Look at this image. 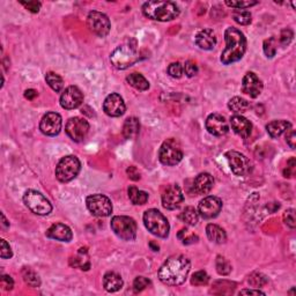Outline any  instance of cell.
<instances>
[{"instance_id": "obj_1", "label": "cell", "mask_w": 296, "mask_h": 296, "mask_svg": "<svg viewBox=\"0 0 296 296\" xmlns=\"http://www.w3.org/2000/svg\"><path fill=\"white\" fill-rule=\"evenodd\" d=\"M191 263L183 255L169 257L159 270V279L167 286H181L188 278Z\"/></svg>"}, {"instance_id": "obj_2", "label": "cell", "mask_w": 296, "mask_h": 296, "mask_svg": "<svg viewBox=\"0 0 296 296\" xmlns=\"http://www.w3.org/2000/svg\"><path fill=\"white\" fill-rule=\"evenodd\" d=\"M226 48L222 51L220 60L224 65H230L241 60L246 51V38L236 28L229 27L225 31Z\"/></svg>"}, {"instance_id": "obj_3", "label": "cell", "mask_w": 296, "mask_h": 296, "mask_svg": "<svg viewBox=\"0 0 296 296\" xmlns=\"http://www.w3.org/2000/svg\"><path fill=\"white\" fill-rule=\"evenodd\" d=\"M138 44L136 39H128L124 44L116 48L110 56L112 66L117 70H126L139 60Z\"/></svg>"}, {"instance_id": "obj_4", "label": "cell", "mask_w": 296, "mask_h": 296, "mask_svg": "<svg viewBox=\"0 0 296 296\" xmlns=\"http://www.w3.org/2000/svg\"><path fill=\"white\" fill-rule=\"evenodd\" d=\"M143 13L151 20L167 22L176 19L181 11L173 2H147L143 5Z\"/></svg>"}, {"instance_id": "obj_5", "label": "cell", "mask_w": 296, "mask_h": 296, "mask_svg": "<svg viewBox=\"0 0 296 296\" xmlns=\"http://www.w3.org/2000/svg\"><path fill=\"white\" fill-rule=\"evenodd\" d=\"M144 224L145 227L151 234L155 235L157 237L165 238L168 237L170 226L163 214L155 208L147 209L144 214Z\"/></svg>"}, {"instance_id": "obj_6", "label": "cell", "mask_w": 296, "mask_h": 296, "mask_svg": "<svg viewBox=\"0 0 296 296\" xmlns=\"http://www.w3.org/2000/svg\"><path fill=\"white\" fill-rule=\"evenodd\" d=\"M81 163L74 155H67L60 159L56 167V177L62 183H68L79 175Z\"/></svg>"}, {"instance_id": "obj_7", "label": "cell", "mask_w": 296, "mask_h": 296, "mask_svg": "<svg viewBox=\"0 0 296 296\" xmlns=\"http://www.w3.org/2000/svg\"><path fill=\"white\" fill-rule=\"evenodd\" d=\"M111 229L123 241H135L137 237V222L132 218L117 216L111 219Z\"/></svg>"}, {"instance_id": "obj_8", "label": "cell", "mask_w": 296, "mask_h": 296, "mask_svg": "<svg viewBox=\"0 0 296 296\" xmlns=\"http://www.w3.org/2000/svg\"><path fill=\"white\" fill-rule=\"evenodd\" d=\"M159 159L164 165H176L183 159V149L176 139L170 138L160 147Z\"/></svg>"}, {"instance_id": "obj_9", "label": "cell", "mask_w": 296, "mask_h": 296, "mask_svg": "<svg viewBox=\"0 0 296 296\" xmlns=\"http://www.w3.org/2000/svg\"><path fill=\"white\" fill-rule=\"evenodd\" d=\"M23 202L32 213L37 216H48L52 210L51 202L36 190H28L24 192Z\"/></svg>"}, {"instance_id": "obj_10", "label": "cell", "mask_w": 296, "mask_h": 296, "mask_svg": "<svg viewBox=\"0 0 296 296\" xmlns=\"http://www.w3.org/2000/svg\"><path fill=\"white\" fill-rule=\"evenodd\" d=\"M86 205L89 212L95 217L105 218L111 216L112 213L111 200L107 196H104V194L96 193L88 196L86 199Z\"/></svg>"}, {"instance_id": "obj_11", "label": "cell", "mask_w": 296, "mask_h": 296, "mask_svg": "<svg viewBox=\"0 0 296 296\" xmlns=\"http://www.w3.org/2000/svg\"><path fill=\"white\" fill-rule=\"evenodd\" d=\"M87 26L93 34L99 37H105L111 29L110 20L104 13L92 11L87 16Z\"/></svg>"}, {"instance_id": "obj_12", "label": "cell", "mask_w": 296, "mask_h": 296, "mask_svg": "<svg viewBox=\"0 0 296 296\" xmlns=\"http://www.w3.org/2000/svg\"><path fill=\"white\" fill-rule=\"evenodd\" d=\"M226 159L228 161L229 167L236 176L248 175L251 170V163L244 154L236 151H229L226 153Z\"/></svg>"}, {"instance_id": "obj_13", "label": "cell", "mask_w": 296, "mask_h": 296, "mask_svg": "<svg viewBox=\"0 0 296 296\" xmlns=\"http://www.w3.org/2000/svg\"><path fill=\"white\" fill-rule=\"evenodd\" d=\"M67 136L75 143H81L87 137L89 132V123L84 118L73 117L67 120L65 126Z\"/></svg>"}, {"instance_id": "obj_14", "label": "cell", "mask_w": 296, "mask_h": 296, "mask_svg": "<svg viewBox=\"0 0 296 296\" xmlns=\"http://www.w3.org/2000/svg\"><path fill=\"white\" fill-rule=\"evenodd\" d=\"M63 120L62 116L57 112H48L43 116L42 120L39 124V130L43 135L49 137H55L59 135L62 130Z\"/></svg>"}, {"instance_id": "obj_15", "label": "cell", "mask_w": 296, "mask_h": 296, "mask_svg": "<svg viewBox=\"0 0 296 296\" xmlns=\"http://www.w3.org/2000/svg\"><path fill=\"white\" fill-rule=\"evenodd\" d=\"M222 209V200L220 198L208 196L200 200L198 205V213L202 219H213L219 216Z\"/></svg>"}, {"instance_id": "obj_16", "label": "cell", "mask_w": 296, "mask_h": 296, "mask_svg": "<svg viewBox=\"0 0 296 296\" xmlns=\"http://www.w3.org/2000/svg\"><path fill=\"white\" fill-rule=\"evenodd\" d=\"M184 200L183 192L182 189L177 184L169 185L164 192L162 193V206L165 209L173 210L176 209L181 206L182 202Z\"/></svg>"}, {"instance_id": "obj_17", "label": "cell", "mask_w": 296, "mask_h": 296, "mask_svg": "<svg viewBox=\"0 0 296 296\" xmlns=\"http://www.w3.org/2000/svg\"><path fill=\"white\" fill-rule=\"evenodd\" d=\"M83 102L82 92L76 86L67 87L60 96V105L66 110H73L79 108Z\"/></svg>"}, {"instance_id": "obj_18", "label": "cell", "mask_w": 296, "mask_h": 296, "mask_svg": "<svg viewBox=\"0 0 296 296\" xmlns=\"http://www.w3.org/2000/svg\"><path fill=\"white\" fill-rule=\"evenodd\" d=\"M126 105L119 94L112 93V94L105 97L103 102V111L110 117H120L125 113Z\"/></svg>"}, {"instance_id": "obj_19", "label": "cell", "mask_w": 296, "mask_h": 296, "mask_svg": "<svg viewBox=\"0 0 296 296\" xmlns=\"http://www.w3.org/2000/svg\"><path fill=\"white\" fill-rule=\"evenodd\" d=\"M263 81L253 72H248L242 80V92L252 99H256L263 92Z\"/></svg>"}, {"instance_id": "obj_20", "label": "cell", "mask_w": 296, "mask_h": 296, "mask_svg": "<svg viewBox=\"0 0 296 296\" xmlns=\"http://www.w3.org/2000/svg\"><path fill=\"white\" fill-rule=\"evenodd\" d=\"M206 129L210 135L216 137H222L228 133L229 125L228 121L220 113H212L206 119Z\"/></svg>"}, {"instance_id": "obj_21", "label": "cell", "mask_w": 296, "mask_h": 296, "mask_svg": "<svg viewBox=\"0 0 296 296\" xmlns=\"http://www.w3.org/2000/svg\"><path fill=\"white\" fill-rule=\"evenodd\" d=\"M230 125H232L233 131L236 133L237 136H240L243 139H248L252 131V124L249 119H246L245 117L235 115L230 118Z\"/></svg>"}, {"instance_id": "obj_22", "label": "cell", "mask_w": 296, "mask_h": 296, "mask_svg": "<svg viewBox=\"0 0 296 296\" xmlns=\"http://www.w3.org/2000/svg\"><path fill=\"white\" fill-rule=\"evenodd\" d=\"M47 237L60 242H70L73 238V233L66 225L54 224L47 230Z\"/></svg>"}, {"instance_id": "obj_23", "label": "cell", "mask_w": 296, "mask_h": 296, "mask_svg": "<svg viewBox=\"0 0 296 296\" xmlns=\"http://www.w3.org/2000/svg\"><path fill=\"white\" fill-rule=\"evenodd\" d=\"M214 178L208 173H201L193 181V190L197 194H207L213 189Z\"/></svg>"}, {"instance_id": "obj_24", "label": "cell", "mask_w": 296, "mask_h": 296, "mask_svg": "<svg viewBox=\"0 0 296 296\" xmlns=\"http://www.w3.org/2000/svg\"><path fill=\"white\" fill-rule=\"evenodd\" d=\"M194 42L202 50H213L217 46V36L212 29H202L196 35Z\"/></svg>"}, {"instance_id": "obj_25", "label": "cell", "mask_w": 296, "mask_h": 296, "mask_svg": "<svg viewBox=\"0 0 296 296\" xmlns=\"http://www.w3.org/2000/svg\"><path fill=\"white\" fill-rule=\"evenodd\" d=\"M123 279L116 272H107L103 277L104 289L109 293H116L123 287Z\"/></svg>"}, {"instance_id": "obj_26", "label": "cell", "mask_w": 296, "mask_h": 296, "mask_svg": "<svg viewBox=\"0 0 296 296\" xmlns=\"http://www.w3.org/2000/svg\"><path fill=\"white\" fill-rule=\"evenodd\" d=\"M291 128V124L287 120H272L266 125V131L271 138H279L283 133L288 131Z\"/></svg>"}, {"instance_id": "obj_27", "label": "cell", "mask_w": 296, "mask_h": 296, "mask_svg": "<svg viewBox=\"0 0 296 296\" xmlns=\"http://www.w3.org/2000/svg\"><path fill=\"white\" fill-rule=\"evenodd\" d=\"M140 131V123L139 119L136 117H129V118L124 121L123 125V136L125 139H136L139 135Z\"/></svg>"}, {"instance_id": "obj_28", "label": "cell", "mask_w": 296, "mask_h": 296, "mask_svg": "<svg viewBox=\"0 0 296 296\" xmlns=\"http://www.w3.org/2000/svg\"><path fill=\"white\" fill-rule=\"evenodd\" d=\"M206 235H207L208 240L213 243H217V244H222L227 240V234L225 229H222L221 227L218 225L209 224L206 227Z\"/></svg>"}, {"instance_id": "obj_29", "label": "cell", "mask_w": 296, "mask_h": 296, "mask_svg": "<svg viewBox=\"0 0 296 296\" xmlns=\"http://www.w3.org/2000/svg\"><path fill=\"white\" fill-rule=\"evenodd\" d=\"M70 263L72 266L78 267V269L82 271H88L91 269V262H89L87 248H80L78 253H76L74 257L71 258Z\"/></svg>"}, {"instance_id": "obj_30", "label": "cell", "mask_w": 296, "mask_h": 296, "mask_svg": "<svg viewBox=\"0 0 296 296\" xmlns=\"http://www.w3.org/2000/svg\"><path fill=\"white\" fill-rule=\"evenodd\" d=\"M126 81L130 83V86L138 89V91L144 92L149 88L148 80L140 73H131V74L128 75Z\"/></svg>"}, {"instance_id": "obj_31", "label": "cell", "mask_w": 296, "mask_h": 296, "mask_svg": "<svg viewBox=\"0 0 296 296\" xmlns=\"http://www.w3.org/2000/svg\"><path fill=\"white\" fill-rule=\"evenodd\" d=\"M129 198L133 205H145L148 200V193L141 191L136 186H130L128 190Z\"/></svg>"}, {"instance_id": "obj_32", "label": "cell", "mask_w": 296, "mask_h": 296, "mask_svg": "<svg viewBox=\"0 0 296 296\" xmlns=\"http://www.w3.org/2000/svg\"><path fill=\"white\" fill-rule=\"evenodd\" d=\"M180 220L188 226H196L198 224V220H199V213L197 212L196 208L189 206V207H185L183 212L180 214Z\"/></svg>"}, {"instance_id": "obj_33", "label": "cell", "mask_w": 296, "mask_h": 296, "mask_svg": "<svg viewBox=\"0 0 296 296\" xmlns=\"http://www.w3.org/2000/svg\"><path fill=\"white\" fill-rule=\"evenodd\" d=\"M228 108L233 112L243 113V112H245L246 110H249L250 103L248 102V101L242 99V97H240V96H235V97H233V99L229 100Z\"/></svg>"}, {"instance_id": "obj_34", "label": "cell", "mask_w": 296, "mask_h": 296, "mask_svg": "<svg viewBox=\"0 0 296 296\" xmlns=\"http://www.w3.org/2000/svg\"><path fill=\"white\" fill-rule=\"evenodd\" d=\"M46 80L52 91H55L56 93L62 92V89L64 88V81L62 76L55 72H48L46 74Z\"/></svg>"}, {"instance_id": "obj_35", "label": "cell", "mask_w": 296, "mask_h": 296, "mask_svg": "<svg viewBox=\"0 0 296 296\" xmlns=\"http://www.w3.org/2000/svg\"><path fill=\"white\" fill-rule=\"evenodd\" d=\"M22 277L24 282H26L28 286L32 287V288H36V287L40 286V279L37 273L29 269V267H24L22 270Z\"/></svg>"}, {"instance_id": "obj_36", "label": "cell", "mask_w": 296, "mask_h": 296, "mask_svg": "<svg viewBox=\"0 0 296 296\" xmlns=\"http://www.w3.org/2000/svg\"><path fill=\"white\" fill-rule=\"evenodd\" d=\"M233 19H234V21L238 24H242V26H248V24H250L251 21H252V15H251V13L248 11L237 10L233 13Z\"/></svg>"}, {"instance_id": "obj_37", "label": "cell", "mask_w": 296, "mask_h": 296, "mask_svg": "<svg viewBox=\"0 0 296 296\" xmlns=\"http://www.w3.org/2000/svg\"><path fill=\"white\" fill-rule=\"evenodd\" d=\"M216 267H217V272L220 275H228L230 272H232V265H230V263L222 256L217 257Z\"/></svg>"}, {"instance_id": "obj_38", "label": "cell", "mask_w": 296, "mask_h": 296, "mask_svg": "<svg viewBox=\"0 0 296 296\" xmlns=\"http://www.w3.org/2000/svg\"><path fill=\"white\" fill-rule=\"evenodd\" d=\"M277 46H278V42L274 36L264 40V47H263V49H264V52L267 58H273V57L275 56V54H277V49H278Z\"/></svg>"}, {"instance_id": "obj_39", "label": "cell", "mask_w": 296, "mask_h": 296, "mask_svg": "<svg viewBox=\"0 0 296 296\" xmlns=\"http://www.w3.org/2000/svg\"><path fill=\"white\" fill-rule=\"evenodd\" d=\"M249 283L255 288H259V287L265 286L267 282H269V279L265 274L259 273V272H253L252 274L249 277Z\"/></svg>"}, {"instance_id": "obj_40", "label": "cell", "mask_w": 296, "mask_h": 296, "mask_svg": "<svg viewBox=\"0 0 296 296\" xmlns=\"http://www.w3.org/2000/svg\"><path fill=\"white\" fill-rule=\"evenodd\" d=\"M178 238H180L182 243H183V244H185V245L193 244V243H197L198 240H199L197 235L189 233V230L185 229V228L180 230V233H178Z\"/></svg>"}, {"instance_id": "obj_41", "label": "cell", "mask_w": 296, "mask_h": 296, "mask_svg": "<svg viewBox=\"0 0 296 296\" xmlns=\"http://www.w3.org/2000/svg\"><path fill=\"white\" fill-rule=\"evenodd\" d=\"M208 281H209V277L205 271H198V272L194 273L191 278L192 285L198 286V287L207 285Z\"/></svg>"}, {"instance_id": "obj_42", "label": "cell", "mask_w": 296, "mask_h": 296, "mask_svg": "<svg viewBox=\"0 0 296 296\" xmlns=\"http://www.w3.org/2000/svg\"><path fill=\"white\" fill-rule=\"evenodd\" d=\"M183 73H184V67L181 63L176 62V63H173V64L169 65L168 74L172 76V78L180 79V78H182V75H183Z\"/></svg>"}, {"instance_id": "obj_43", "label": "cell", "mask_w": 296, "mask_h": 296, "mask_svg": "<svg viewBox=\"0 0 296 296\" xmlns=\"http://www.w3.org/2000/svg\"><path fill=\"white\" fill-rule=\"evenodd\" d=\"M149 286H151V280L145 277H137L133 281V289H135L136 293H139V291L144 290Z\"/></svg>"}, {"instance_id": "obj_44", "label": "cell", "mask_w": 296, "mask_h": 296, "mask_svg": "<svg viewBox=\"0 0 296 296\" xmlns=\"http://www.w3.org/2000/svg\"><path fill=\"white\" fill-rule=\"evenodd\" d=\"M258 2H226V5L233 8H236V10H245V8H249L251 6L257 5Z\"/></svg>"}, {"instance_id": "obj_45", "label": "cell", "mask_w": 296, "mask_h": 296, "mask_svg": "<svg viewBox=\"0 0 296 296\" xmlns=\"http://www.w3.org/2000/svg\"><path fill=\"white\" fill-rule=\"evenodd\" d=\"M283 221L285 224L289 227V228L294 229L296 226V221H295V209L290 208L287 209L285 213H283Z\"/></svg>"}, {"instance_id": "obj_46", "label": "cell", "mask_w": 296, "mask_h": 296, "mask_svg": "<svg viewBox=\"0 0 296 296\" xmlns=\"http://www.w3.org/2000/svg\"><path fill=\"white\" fill-rule=\"evenodd\" d=\"M184 73L186 74V76H189V78H193L194 75L198 74V66L197 64L192 62V60H188L184 64Z\"/></svg>"}, {"instance_id": "obj_47", "label": "cell", "mask_w": 296, "mask_h": 296, "mask_svg": "<svg viewBox=\"0 0 296 296\" xmlns=\"http://www.w3.org/2000/svg\"><path fill=\"white\" fill-rule=\"evenodd\" d=\"M294 32L290 29H283L280 35V43L282 46H288V44L293 40Z\"/></svg>"}, {"instance_id": "obj_48", "label": "cell", "mask_w": 296, "mask_h": 296, "mask_svg": "<svg viewBox=\"0 0 296 296\" xmlns=\"http://www.w3.org/2000/svg\"><path fill=\"white\" fill-rule=\"evenodd\" d=\"M2 243V250H0V256H2L3 259H7V258H11L13 256V252H12L11 250V246L5 240H2L0 241Z\"/></svg>"}, {"instance_id": "obj_49", "label": "cell", "mask_w": 296, "mask_h": 296, "mask_svg": "<svg viewBox=\"0 0 296 296\" xmlns=\"http://www.w3.org/2000/svg\"><path fill=\"white\" fill-rule=\"evenodd\" d=\"M20 4L26 7L28 11L31 12V13H38L40 6H42V4L39 2H20Z\"/></svg>"}, {"instance_id": "obj_50", "label": "cell", "mask_w": 296, "mask_h": 296, "mask_svg": "<svg viewBox=\"0 0 296 296\" xmlns=\"http://www.w3.org/2000/svg\"><path fill=\"white\" fill-rule=\"evenodd\" d=\"M2 287L3 289L5 290H12L13 289L14 287V281L13 279H12V277H10V275H2Z\"/></svg>"}, {"instance_id": "obj_51", "label": "cell", "mask_w": 296, "mask_h": 296, "mask_svg": "<svg viewBox=\"0 0 296 296\" xmlns=\"http://www.w3.org/2000/svg\"><path fill=\"white\" fill-rule=\"evenodd\" d=\"M294 168H295V159L291 157V159L287 162V168L283 170V176L285 177H291L294 174Z\"/></svg>"}, {"instance_id": "obj_52", "label": "cell", "mask_w": 296, "mask_h": 296, "mask_svg": "<svg viewBox=\"0 0 296 296\" xmlns=\"http://www.w3.org/2000/svg\"><path fill=\"white\" fill-rule=\"evenodd\" d=\"M286 141H287V144L289 145V147L290 148H295V141H296V133H295V131L294 130H288V131H287V135H286Z\"/></svg>"}, {"instance_id": "obj_53", "label": "cell", "mask_w": 296, "mask_h": 296, "mask_svg": "<svg viewBox=\"0 0 296 296\" xmlns=\"http://www.w3.org/2000/svg\"><path fill=\"white\" fill-rule=\"evenodd\" d=\"M126 173H128L129 177L131 178L132 181H139V180H140V173L138 172L137 168H136V167H133V165H132V167L128 168Z\"/></svg>"}, {"instance_id": "obj_54", "label": "cell", "mask_w": 296, "mask_h": 296, "mask_svg": "<svg viewBox=\"0 0 296 296\" xmlns=\"http://www.w3.org/2000/svg\"><path fill=\"white\" fill-rule=\"evenodd\" d=\"M240 295H265V293L259 289H243L240 291Z\"/></svg>"}, {"instance_id": "obj_55", "label": "cell", "mask_w": 296, "mask_h": 296, "mask_svg": "<svg viewBox=\"0 0 296 296\" xmlns=\"http://www.w3.org/2000/svg\"><path fill=\"white\" fill-rule=\"evenodd\" d=\"M37 95H38V93L36 92L35 89H27V91L24 92V97H26V99L29 100V101L34 100Z\"/></svg>"}, {"instance_id": "obj_56", "label": "cell", "mask_w": 296, "mask_h": 296, "mask_svg": "<svg viewBox=\"0 0 296 296\" xmlns=\"http://www.w3.org/2000/svg\"><path fill=\"white\" fill-rule=\"evenodd\" d=\"M2 220H3V226L5 227V228H7V227L10 226V224H8V222H7L6 218H5V214H4V213H2Z\"/></svg>"}]
</instances>
